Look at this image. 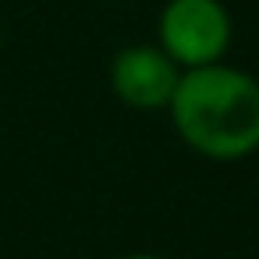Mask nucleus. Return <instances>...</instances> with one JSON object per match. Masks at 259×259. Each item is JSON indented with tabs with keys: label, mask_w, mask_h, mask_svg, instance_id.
Returning <instances> with one entry per match:
<instances>
[{
	"label": "nucleus",
	"mask_w": 259,
	"mask_h": 259,
	"mask_svg": "<svg viewBox=\"0 0 259 259\" xmlns=\"http://www.w3.org/2000/svg\"><path fill=\"white\" fill-rule=\"evenodd\" d=\"M188 149L206 160H245L259 149V82L231 64L188 68L167 103Z\"/></svg>",
	"instance_id": "nucleus-1"
},
{
	"label": "nucleus",
	"mask_w": 259,
	"mask_h": 259,
	"mask_svg": "<svg viewBox=\"0 0 259 259\" xmlns=\"http://www.w3.org/2000/svg\"><path fill=\"white\" fill-rule=\"evenodd\" d=\"M160 43L185 71L217 64L231 47V18L220 0H170L160 15Z\"/></svg>",
	"instance_id": "nucleus-2"
},
{
	"label": "nucleus",
	"mask_w": 259,
	"mask_h": 259,
	"mask_svg": "<svg viewBox=\"0 0 259 259\" xmlns=\"http://www.w3.org/2000/svg\"><path fill=\"white\" fill-rule=\"evenodd\" d=\"M178 64L160 47H128L110 64V89L135 110H163L178 89Z\"/></svg>",
	"instance_id": "nucleus-3"
},
{
	"label": "nucleus",
	"mask_w": 259,
	"mask_h": 259,
	"mask_svg": "<svg viewBox=\"0 0 259 259\" xmlns=\"http://www.w3.org/2000/svg\"><path fill=\"white\" fill-rule=\"evenodd\" d=\"M121 259H167V255H156V252H132V255H121Z\"/></svg>",
	"instance_id": "nucleus-4"
}]
</instances>
